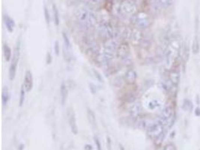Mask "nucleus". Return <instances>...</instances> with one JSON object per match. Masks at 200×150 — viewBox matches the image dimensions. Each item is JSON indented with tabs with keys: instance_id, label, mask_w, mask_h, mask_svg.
<instances>
[{
	"instance_id": "obj_1",
	"label": "nucleus",
	"mask_w": 200,
	"mask_h": 150,
	"mask_svg": "<svg viewBox=\"0 0 200 150\" xmlns=\"http://www.w3.org/2000/svg\"><path fill=\"white\" fill-rule=\"evenodd\" d=\"M75 17L80 23L87 27H94L97 23V17L95 14L85 9H80L76 11Z\"/></svg>"
},
{
	"instance_id": "obj_2",
	"label": "nucleus",
	"mask_w": 200,
	"mask_h": 150,
	"mask_svg": "<svg viewBox=\"0 0 200 150\" xmlns=\"http://www.w3.org/2000/svg\"><path fill=\"white\" fill-rule=\"evenodd\" d=\"M151 23V21L150 17L145 13H139L133 17V24L138 29H145L149 28Z\"/></svg>"
},
{
	"instance_id": "obj_3",
	"label": "nucleus",
	"mask_w": 200,
	"mask_h": 150,
	"mask_svg": "<svg viewBox=\"0 0 200 150\" xmlns=\"http://www.w3.org/2000/svg\"><path fill=\"white\" fill-rule=\"evenodd\" d=\"M19 50H20V46H19V43H17L14 48V53H13L12 59H11V62L10 65V68H9V72L8 76L9 79L11 80L15 78L17 72V64L19 62Z\"/></svg>"
},
{
	"instance_id": "obj_4",
	"label": "nucleus",
	"mask_w": 200,
	"mask_h": 150,
	"mask_svg": "<svg viewBox=\"0 0 200 150\" xmlns=\"http://www.w3.org/2000/svg\"><path fill=\"white\" fill-rule=\"evenodd\" d=\"M164 126L158 121L157 122L151 124L147 128V134L151 139H158L163 134Z\"/></svg>"
},
{
	"instance_id": "obj_5",
	"label": "nucleus",
	"mask_w": 200,
	"mask_h": 150,
	"mask_svg": "<svg viewBox=\"0 0 200 150\" xmlns=\"http://www.w3.org/2000/svg\"><path fill=\"white\" fill-rule=\"evenodd\" d=\"M98 31L101 37H103L106 40L113 38L114 30L112 27L109 23H102L98 27Z\"/></svg>"
},
{
	"instance_id": "obj_6",
	"label": "nucleus",
	"mask_w": 200,
	"mask_h": 150,
	"mask_svg": "<svg viewBox=\"0 0 200 150\" xmlns=\"http://www.w3.org/2000/svg\"><path fill=\"white\" fill-rule=\"evenodd\" d=\"M136 10V6L134 3L130 1V0H124L120 5L119 7V11L124 15H133L135 14Z\"/></svg>"
},
{
	"instance_id": "obj_7",
	"label": "nucleus",
	"mask_w": 200,
	"mask_h": 150,
	"mask_svg": "<svg viewBox=\"0 0 200 150\" xmlns=\"http://www.w3.org/2000/svg\"><path fill=\"white\" fill-rule=\"evenodd\" d=\"M131 53V48L128 43H122L118 46L116 50V55L119 59L124 60L128 59Z\"/></svg>"
},
{
	"instance_id": "obj_8",
	"label": "nucleus",
	"mask_w": 200,
	"mask_h": 150,
	"mask_svg": "<svg viewBox=\"0 0 200 150\" xmlns=\"http://www.w3.org/2000/svg\"><path fill=\"white\" fill-rule=\"evenodd\" d=\"M23 86L24 87L27 92H29L32 89V87H33V76H32V71H29V70L26 71Z\"/></svg>"
},
{
	"instance_id": "obj_9",
	"label": "nucleus",
	"mask_w": 200,
	"mask_h": 150,
	"mask_svg": "<svg viewBox=\"0 0 200 150\" xmlns=\"http://www.w3.org/2000/svg\"><path fill=\"white\" fill-rule=\"evenodd\" d=\"M143 38V36H142V32L140 31V29H133L131 33V41L133 44L136 45V44H140L141 41H142Z\"/></svg>"
},
{
	"instance_id": "obj_10",
	"label": "nucleus",
	"mask_w": 200,
	"mask_h": 150,
	"mask_svg": "<svg viewBox=\"0 0 200 150\" xmlns=\"http://www.w3.org/2000/svg\"><path fill=\"white\" fill-rule=\"evenodd\" d=\"M180 78H181V75H180V72L176 69H172L170 71L169 74V80L170 83H172L173 86L176 87L180 82Z\"/></svg>"
},
{
	"instance_id": "obj_11",
	"label": "nucleus",
	"mask_w": 200,
	"mask_h": 150,
	"mask_svg": "<svg viewBox=\"0 0 200 150\" xmlns=\"http://www.w3.org/2000/svg\"><path fill=\"white\" fill-rule=\"evenodd\" d=\"M137 74L133 69H129L126 71L124 75V81L128 84H133L136 82Z\"/></svg>"
},
{
	"instance_id": "obj_12",
	"label": "nucleus",
	"mask_w": 200,
	"mask_h": 150,
	"mask_svg": "<svg viewBox=\"0 0 200 150\" xmlns=\"http://www.w3.org/2000/svg\"><path fill=\"white\" fill-rule=\"evenodd\" d=\"M141 110H142L141 104L138 102L133 103V105L131 107V109H130V114H131V117H133V119H137L138 117H140Z\"/></svg>"
},
{
	"instance_id": "obj_13",
	"label": "nucleus",
	"mask_w": 200,
	"mask_h": 150,
	"mask_svg": "<svg viewBox=\"0 0 200 150\" xmlns=\"http://www.w3.org/2000/svg\"><path fill=\"white\" fill-rule=\"evenodd\" d=\"M118 44L115 42V41L113 38L112 39H108V40H106L103 44V47H104V50H110V51H112L116 53L117 48H118Z\"/></svg>"
},
{
	"instance_id": "obj_14",
	"label": "nucleus",
	"mask_w": 200,
	"mask_h": 150,
	"mask_svg": "<svg viewBox=\"0 0 200 150\" xmlns=\"http://www.w3.org/2000/svg\"><path fill=\"white\" fill-rule=\"evenodd\" d=\"M69 125L70 127H71V130L72 131V133L74 134H77L78 133V128L77 125H76V117H75V114L74 112H71L69 115Z\"/></svg>"
},
{
	"instance_id": "obj_15",
	"label": "nucleus",
	"mask_w": 200,
	"mask_h": 150,
	"mask_svg": "<svg viewBox=\"0 0 200 150\" xmlns=\"http://www.w3.org/2000/svg\"><path fill=\"white\" fill-rule=\"evenodd\" d=\"M4 23H5L6 29L9 32H12L14 31V27H15V23H14V20L11 17H9L8 14L4 15Z\"/></svg>"
},
{
	"instance_id": "obj_16",
	"label": "nucleus",
	"mask_w": 200,
	"mask_h": 150,
	"mask_svg": "<svg viewBox=\"0 0 200 150\" xmlns=\"http://www.w3.org/2000/svg\"><path fill=\"white\" fill-rule=\"evenodd\" d=\"M60 95H61V103L62 105H65L67 101V96H68V89L65 83H62L60 87Z\"/></svg>"
},
{
	"instance_id": "obj_17",
	"label": "nucleus",
	"mask_w": 200,
	"mask_h": 150,
	"mask_svg": "<svg viewBox=\"0 0 200 150\" xmlns=\"http://www.w3.org/2000/svg\"><path fill=\"white\" fill-rule=\"evenodd\" d=\"M174 3V0H158L156 3V8H167L172 6Z\"/></svg>"
},
{
	"instance_id": "obj_18",
	"label": "nucleus",
	"mask_w": 200,
	"mask_h": 150,
	"mask_svg": "<svg viewBox=\"0 0 200 150\" xmlns=\"http://www.w3.org/2000/svg\"><path fill=\"white\" fill-rule=\"evenodd\" d=\"M199 38L198 33H197V32H196V36H195L193 40V43H192V51H193V54H197L199 52L200 50V44H199Z\"/></svg>"
},
{
	"instance_id": "obj_19",
	"label": "nucleus",
	"mask_w": 200,
	"mask_h": 150,
	"mask_svg": "<svg viewBox=\"0 0 200 150\" xmlns=\"http://www.w3.org/2000/svg\"><path fill=\"white\" fill-rule=\"evenodd\" d=\"M9 99H10V92H9V90L8 89V87H4L2 89V101L3 106H6L8 104V102L9 101Z\"/></svg>"
},
{
	"instance_id": "obj_20",
	"label": "nucleus",
	"mask_w": 200,
	"mask_h": 150,
	"mask_svg": "<svg viewBox=\"0 0 200 150\" xmlns=\"http://www.w3.org/2000/svg\"><path fill=\"white\" fill-rule=\"evenodd\" d=\"M3 53L6 62H9L12 59V50H11V47L6 44L3 45Z\"/></svg>"
},
{
	"instance_id": "obj_21",
	"label": "nucleus",
	"mask_w": 200,
	"mask_h": 150,
	"mask_svg": "<svg viewBox=\"0 0 200 150\" xmlns=\"http://www.w3.org/2000/svg\"><path fill=\"white\" fill-rule=\"evenodd\" d=\"M86 114H87V118H88V120L89 122H90L91 125L92 126H95L96 125V117H95V114L92 110L90 109L89 107L87 108V111H86Z\"/></svg>"
},
{
	"instance_id": "obj_22",
	"label": "nucleus",
	"mask_w": 200,
	"mask_h": 150,
	"mask_svg": "<svg viewBox=\"0 0 200 150\" xmlns=\"http://www.w3.org/2000/svg\"><path fill=\"white\" fill-rule=\"evenodd\" d=\"M182 108L185 111H192V110H193V103L189 99H184V101H183Z\"/></svg>"
},
{
	"instance_id": "obj_23",
	"label": "nucleus",
	"mask_w": 200,
	"mask_h": 150,
	"mask_svg": "<svg viewBox=\"0 0 200 150\" xmlns=\"http://www.w3.org/2000/svg\"><path fill=\"white\" fill-rule=\"evenodd\" d=\"M26 92H27L26 91L25 88L23 86H22L21 89H20V96H19V107L23 106V104H24V101H25V98H26Z\"/></svg>"
},
{
	"instance_id": "obj_24",
	"label": "nucleus",
	"mask_w": 200,
	"mask_h": 150,
	"mask_svg": "<svg viewBox=\"0 0 200 150\" xmlns=\"http://www.w3.org/2000/svg\"><path fill=\"white\" fill-rule=\"evenodd\" d=\"M62 38H63V41H64L65 46L66 49H70L71 47V41H70L68 36L65 32H62Z\"/></svg>"
},
{
	"instance_id": "obj_25",
	"label": "nucleus",
	"mask_w": 200,
	"mask_h": 150,
	"mask_svg": "<svg viewBox=\"0 0 200 150\" xmlns=\"http://www.w3.org/2000/svg\"><path fill=\"white\" fill-rule=\"evenodd\" d=\"M53 14H54V21L56 26H58L59 24V16H58V9H57L56 6L55 5L53 6Z\"/></svg>"
},
{
	"instance_id": "obj_26",
	"label": "nucleus",
	"mask_w": 200,
	"mask_h": 150,
	"mask_svg": "<svg viewBox=\"0 0 200 150\" xmlns=\"http://www.w3.org/2000/svg\"><path fill=\"white\" fill-rule=\"evenodd\" d=\"M163 150H177V149H176L175 145L173 143H168L163 147Z\"/></svg>"
},
{
	"instance_id": "obj_27",
	"label": "nucleus",
	"mask_w": 200,
	"mask_h": 150,
	"mask_svg": "<svg viewBox=\"0 0 200 150\" xmlns=\"http://www.w3.org/2000/svg\"><path fill=\"white\" fill-rule=\"evenodd\" d=\"M54 51H55V53L56 56H58L59 55V53H60V46H59V43H58V41H56L54 44Z\"/></svg>"
},
{
	"instance_id": "obj_28",
	"label": "nucleus",
	"mask_w": 200,
	"mask_h": 150,
	"mask_svg": "<svg viewBox=\"0 0 200 150\" xmlns=\"http://www.w3.org/2000/svg\"><path fill=\"white\" fill-rule=\"evenodd\" d=\"M44 17H45V20H46L47 23L49 24V23H50V13H49V11H48V9L47 8V7H44Z\"/></svg>"
},
{
	"instance_id": "obj_29",
	"label": "nucleus",
	"mask_w": 200,
	"mask_h": 150,
	"mask_svg": "<svg viewBox=\"0 0 200 150\" xmlns=\"http://www.w3.org/2000/svg\"><path fill=\"white\" fill-rule=\"evenodd\" d=\"M94 75H95V77L97 78L98 80H99L100 82H103V77H102V76L101 75V74H100L99 72L97 71H95V70H94Z\"/></svg>"
},
{
	"instance_id": "obj_30",
	"label": "nucleus",
	"mask_w": 200,
	"mask_h": 150,
	"mask_svg": "<svg viewBox=\"0 0 200 150\" xmlns=\"http://www.w3.org/2000/svg\"><path fill=\"white\" fill-rule=\"evenodd\" d=\"M94 141H95V144L96 147H97V150H103L102 149V147H101V143H100L99 140L97 139V137H94Z\"/></svg>"
},
{
	"instance_id": "obj_31",
	"label": "nucleus",
	"mask_w": 200,
	"mask_h": 150,
	"mask_svg": "<svg viewBox=\"0 0 200 150\" xmlns=\"http://www.w3.org/2000/svg\"><path fill=\"white\" fill-rule=\"evenodd\" d=\"M47 64H50L52 62V55L50 52H47Z\"/></svg>"
},
{
	"instance_id": "obj_32",
	"label": "nucleus",
	"mask_w": 200,
	"mask_h": 150,
	"mask_svg": "<svg viewBox=\"0 0 200 150\" xmlns=\"http://www.w3.org/2000/svg\"><path fill=\"white\" fill-rule=\"evenodd\" d=\"M194 113H195V116H196V117H200V107H197L195 109Z\"/></svg>"
},
{
	"instance_id": "obj_33",
	"label": "nucleus",
	"mask_w": 200,
	"mask_h": 150,
	"mask_svg": "<svg viewBox=\"0 0 200 150\" xmlns=\"http://www.w3.org/2000/svg\"><path fill=\"white\" fill-rule=\"evenodd\" d=\"M107 146H108L109 149L111 150V140H110V138L109 137H107Z\"/></svg>"
},
{
	"instance_id": "obj_34",
	"label": "nucleus",
	"mask_w": 200,
	"mask_h": 150,
	"mask_svg": "<svg viewBox=\"0 0 200 150\" xmlns=\"http://www.w3.org/2000/svg\"><path fill=\"white\" fill-rule=\"evenodd\" d=\"M85 150H92V147L89 144H86L85 146Z\"/></svg>"
},
{
	"instance_id": "obj_35",
	"label": "nucleus",
	"mask_w": 200,
	"mask_h": 150,
	"mask_svg": "<svg viewBox=\"0 0 200 150\" xmlns=\"http://www.w3.org/2000/svg\"><path fill=\"white\" fill-rule=\"evenodd\" d=\"M92 2H94V4H99L102 2V0H92Z\"/></svg>"
},
{
	"instance_id": "obj_36",
	"label": "nucleus",
	"mask_w": 200,
	"mask_h": 150,
	"mask_svg": "<svg viewBox=\"0 0 200 150\" xmlns=\"http://www.w3.org/2000/svg\"><path fill=\"white\" fill-rule=\"evenodd\" d=\"M23 149H24V145L23 144H21L20 146H19V149H18V150H23Z\"/></svg>"
},
{
	"instance_id": "obj_37",
	"label": "nucleus",
	"mask_w": 200,
	"mask_h": 150,
	"mask_svg": "<svg viewBox=\"0 0 200 150\" xmlns=\"http://www.w3.org/2000/svg\"><path fill=\"white\" fill-rule=\"evenodd\" d=\"M119 148H120V150H125L124 149V147H123L122 144H119Z\"/></svg>"
}]
</instances>
